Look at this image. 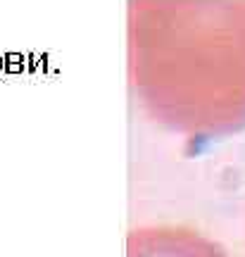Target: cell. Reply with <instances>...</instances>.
<instances>
[{"label":"cell","instance_id":"cell-1","mask_svg":"<svg viewBox=\"0 0 245 257\" xmlns=\"http://www.w3.org/2000/svg\"><path fill=\"white\" fill-rule=\"evenodd\" d=\"M129 257H224L214 245L191 233H141L131 243V255Z\"/></svg>","mask_w":245,"mask_h":257},{"label":"cell","instance_id":"cell-2","mask_svg":"<svg viewBox=\"0 0 245 257\" xmlns=\"http://www.w3.org/2000/svg\"><path fill=\"white\" fill-rule=\"evenodd\" d=\"M8 69L10 72H19V62H22V57L19 55H8Z\"/></svg>","mask_w":245,"mask_h":257}]
</instances>
